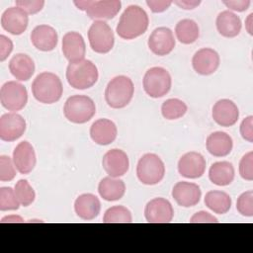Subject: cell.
<instances>
[{"instance_id": "cell-1", "label": "cell", "mask_w": 253, "mask_h": 253, "mask_svg": "<svg viewBox=\"0 0 253 253\" xmlns=\"http://www.w3.org/2000/svg\"><path fill=\"white\" fill-rule=\"evenodd\" d=\"M149 24L147 13L138 5H129L123 12L116 32L124 40H133L143 35Z\"/></svg>"}, {"instance_id": "cell-2", "label": "cell", "mask_w": 253, "mask_h": 253, "mask_svg": "<svg viewBox=\"0 0 253 253\" xmlns=\"http://www.w3.org/2000/svg\"><path fill=\"white\" fill-rule=\"evenodd\" d=\"M34 98L42 104H53L60 100L63 87L59 77L52 72H42L32 83Z\"/></svg>"}, {"instance_id": "cell-3", "label": "cell", "mask_w": 253, "mask_h": 253, "mask_svg": "<svg viewBox=\"0 0 253 253\" xmlns=\"http://www.w3.org/2000/svg\"><path fill=\"white\" fill-rule=\"evenodd\" d=\"M98 68L91 60L82 59L70 62L66 68V79L74 89L84 90L91 88L98 81Z\"/></svg>"}, {"instance_id": "cell-4", "label": "cell", "mask_w": 253, "mask_h": 253, "mask_svg": "<svg viewBox=\"0 0 253 253\" xmlns=\"http://www.w3.org/2000/svg\"><path fill=\"white\" fill-rule=\"evenodd\" d=\"M134 86L131 79L125 75H119L111 79L105 90V100L113 109L126 107L131 101Z\"/></svg>"}, {"instance_id": "cell-5", "label": "cell", "mask_w": 253, "mask_h": 253, "mask_svg": "<svg viewBox=\"0 0 253 253\" xmlns=\"http://www.w3.org/2000/svg\"><path fill=\"white\" fill-rule=\"evenodd\" d=\"M63 114L73 124H85L95 116L96 106L86 95H73L65 101Z\"/></svg>"}, {"instance_id": "cell-6", "label": "cell", "mask_w": 253, "mask_h": 253, "mask_svg": "<svg viewBox=\"0 0 253 253\" xmlns=\"http://www.w3.org/2000/svg\"><path fill=\"white\" fill-rule=\"evenodd\" d=\"M165 165L154 153L144 154L137 162L136 176L144 185H156L164 178Z\"/></svg>"}, {"instance_id": "cell-7", "label": "cell", "mask_w": 253, "mask_h": 253, "mask_svg": "<svg viewBox=\"0 0 253 253\" xmlns=\"http://www.w3.org/2000/svg\"><path fill=\"white\" fill-rule=\"evenodd\" d=\"M145 93L151 98H161L171 89L172 79L170 73L163 67L149 68L142 80Z\"/></svg>"}, {"instance_id": "cell-8", "label": "cell", "mask_w": 253, "mask_h": 253, "mask_svg": "<svg viewBox=\"0 0 253 253\" xmlns=\"http://www.w3.org/2000/svg\"><path fill=\"white\" fill-rule=\"evenodd\" d=\"M88 40L93 51L108 53L114 46L115 37L111 27L102 20H96L89 28Z\"/></svg>"}, {"instance_id": "cell-9", "label": "cell", "mask_w": 253, "mask_h": 253, "mask_svg": "<svg viewBox=\"0 0 253 253\" xmlns=\"http://www.w3.org/2000/svg\"><path fill=\"white\" fill-rule=\"evenodd\" d=\"M1 105L8 111L17 112L24 109L28 102L26 87L16 81L4 83L0 89Z\"/></svg>"}, {"instance_id": "cell-10", "label": "cell", "mask_w": 253, "mask_h": 253, "mask_svg": "<svg viewBox=\"0 0 253 253\" xmlns=\"http://www.w3.org/2000/svg\"><path fill=\"white\" fill-rule=\"evenodd\" d=\"M144 216L149 223H168L173 219L174 210L168 200L155 198L146 204Z\"/></svg>"}, {"instance_id": "cell-11", "label": "cell", "mask_w": 253, "mask_h": 253, "mask_svg": "<svg viewBox=\"0 0 253 253\" xmlns=\"http://www.w3.org/2000/svg\"><path fill=\"white\" fill-rule=\"evenodd\" d=\"M26 130L25 119L17 113H7L0 118V138L3 141H14Z\"/></svg>"}, {"instance_id": "cell-12", "label": "cell", "mask_w": 253, "mask_h": 253, "mask_svg": "<svg viewBox=\"0 0 253 253\" xmlns=\"http://www.w3.org/2000/svg\"><path fill=\"white\" fill-rule=\"evenodd\" d=\"M102 166L110 177L118 178L124 176L128 171V157L124 150L113 148L103 156Z\"/></svg>"}, {"instance_id": "cell-13", "label": "cell", "mask_w": 253, "mask_h": 253, "mask_svg": "<svg viewBox=\"0 0 253 253\" xmlns=\"http://www.w3.org/2000/svg\"><path fill=\"white\" fill-rule=\"evenodd\" d=\"M175 43L173 32L166 27L154 29L147 42L149 49L159 56L169 54L174 49Z\"/></svg>"}, {"instance_id": "cell-14", "label": "cell", "mask_w": 253, "mask_h": 253, "mask_svg": "<svg viewBox=\"0 0 253 253\" xmlns=\"http://www.w3.org/2000/svg\"><path fill=\"white\" fill-rule=\"evenodd\" d=\"M206 159L195 151H190L181 156L178 161V172L188 179H197L204 175L206 171Z\"/></svg>"}, {"instance_id": "cell-15", "label": "cell", "mask_w": 253, "mask_h": 253, "mask_svg": "<svg viewBox=\"0 0 253 253\" xmlns=\"http://www.w3.org/2000/svg\"><path fill=\"white\" fill-rule=\"evenodd\" d=\"M220 63L218 53L210 47H204L195 52L192 58L194 70L201 75H211L216 71Z\"/></svg>"}, {"instance_id": "cell-16", "label": "cell", "mask_w": 253, "mask_h": 253, "mask_svg": "<svg viewBox=\"0 0 253 253\" xmlns=\"http://www.w3.org/2000/svg\"><path fill=\"white\" fill-rule=\"evenodd\" d=\"M28 24V14L17 6L6 9L1 16L2 28L15 36L23 34L27 30Z\"/></svg>"}, {"instance_id": "cell-17", "label": "cell", "mask_w": 253, "mask_h": 253, "mask_svg": "<svg viewBox=\"0 0 253 253\" xmlns=\"http://www.w3.org/2000/svg\"><path fill=\"white\" fill-rule=\"evenodd\" d=\"M172 197L179 206L191 208L199 204L202 197V191L195 183L181 181L174 185L172 189Z\"/></svg>"}, {"instance_id": "cell-18", "label": "cell", "mask_w": 253, "mask_h": 253, "mask_svg": "<svg viewBox=\"0 0 253 253\" xmlns=\"http://www.w3.org/2000/svg\"><path fill=\"white\" fill-rule=\"evenodd\" d=\"M13 162L21 174H29L36 166L37 158L33 145L29 141H21L13 151Z\"/></svg>"}, {"instance_id": "cell-19", "label": "cell", "mask_w": 253, "mask_h": 253, "mask_svg": "<svg viewBox=\"0 0 253 253\" xmlns=\"http://www.w3.org/2000/svg\"><path fill=\"white\" fill-rule=\"evenodd\" d=\"M62 52L69 63L84 59L86 44L82 35L77 32L66 33L62 38Z\"/></svg>"}, {"instance_id": "cell-20", "label": "cell", "mask_w": 253, "mask_h": 253, "mask_svg": "<svg viewBox=\"0 0 253 253\" xmlns=\"http://www.w3.org/2000/svg\"><path fill=\"white\" fill-rule=\"evenodd\" d=\"M212 119L221 126H231L239 118V111L235 103L229 99L218 100L212 107Z\"/></svg>"}, {"instance_id": "cell-21", "label": "cell", "mask_w": 253, "mask_h": 253, "mask_svg": "<svg viewBox=\"0 0 253 253\" xmlns=\"http://www.w3.org/2000/svg\"><path fill=\"white\" fill-rule=\"evenodd\" d=\"M31 42L39 50L51 51L57 45L58 36L51 26L39 25L31 33Z\"/></svg>"}, {"instance_id": "cell-22", "label": "cell", "mask_w": 253, "mask_h": 253, "mask_svg": "<svg viewBox=\"0 0 253 253\" xmlns=\"http://www.w3.org/2000/svg\"><path fill=\"white\" fill-rule=\"evenodd\" d=\"M118 134L115 123L109 119H99L90 127L91 139L99 145L111 144Z\"/></svg>"}, {"instance_id": "cell-23", "label": "cell", "mask_w": 253, "mask_h": 253, "mask_svg": "<svg viewBox=\"0 0 253 253\" xmlns=\"http://www.w3.org/2000/svg\"><path fill=\"white\" fill-rule=\"evenodd\" d=\"M122 3L120 0H90L85 12L90 19H113L121 10Z\"/></svg>"}, {"instance_id": "cell-24", "label": "cell", "mask_w": 253, "mask_h": 253, "mask_svg": "<svg viewBox=\"0 0 253 253\" xmlns=\"http://www.w3.org/2000/svg\"><path fill=\"white\" fill-rule=\"evenodd\" d=\"M74 211L81 219L92 220L99 215L101 203L93 194H82L75 200Z\"/></svg>"}, {"instance_id": "cell-25", "label": "cell", "mask_w": 253, "mask_h": 253, "mask_svg": "<svg viewBox=\"0 0 253 253\" xmlns=\"http://www.w3.org/2000/svg\"><path fill=\"white\" fill-rule=\"evenodd\" d=\"M11 74L19 81H28L35 73V63L26 53H17L9 61Z\"/></svg>"}, {"instance_id": "cell-26", "label": "cell", "mask_w": 253, "mask_h": 253, "mask_svg": "<svg viewBox=\"0 0 253 253\" xmlns=\"http://www.w3.org/2000/svg\"><path fill=\"white\" fill-rule=\"evenodd\" d=\"M207 150L215 157L228 155L233 147V141L229 134L224 131H214L211 133L206 142Z\"/></svg>"}, {"instance_id": "cell-27", "label": "cell", "mask_w": 253, "mask_h": 253, "mask_svg": "<svg viewBox=\"0 0 253 253\" xmlns=\"http://www.w3.org/2000/svg\"><path fill=\"white\" fill-rule=\"evenodd\" d=\"M215 25L217 32L225 38L238 36L242 27L240 18L229 10L222 11L217 15Z\"/></svg>"}, {"instance_id": "cell-28", "label": "cell", "mask_w": 253, "mask_h": 253, "mask_svg": "<svg viewBox=\"0 0 253 253\" xmlns=\"http://www.w3.org/2000/svg\"><path fill=\"white\" fill-rule=\"evenodd\" d=\"M98 192L101 198L108 202L121 200L126 193V185L123 180L113 177L103 178L98 185Z\"/></svg>"}, {"instance_id": "cell-29", "label": "cell", "mask_w": 253, "mask_h": 253, "mask_svg": "<svg viewBox=\"0 0 253 253\" xmlns=\"http://www.w3.org/2000/svg\"><path fill=\"white\" fill-rule=\"evenodd\" d=\"M235 171L228 161H218L211 164L209 170L210 181L217 186H227L234 180Z\"/></svg>"}, {"instance_id": "cell-30", "label": "cell", "mask_w": 253, "mask_h": 253, "mask_svg": "<svg viewBox=\"0 0 253 253\" xmlns=\"http://www.w3.org/2000/svg\"><path fill=\"white\" fill-rule=\"evenodd\" d=\"M230 196L222 191H210L205 196V205L217 214L226 213L231 208Z\"/></svg>"}, {"instance_id": "cell-31", "label": "cell", "mask_w": 253, "mask_h": 253, "mask_svg": "<svg viewBox=\"0 0 253 253\" xmlns=\"http://www.w3.org/2000/svg\"><path fill=\"white\" fill-rule=\"evenodd\" d=\"M175 34L180 42L184 44H191L198 40L200 30L198 24L194 20L183 19L176 24Z\"/></svg>"}, {"instance_id": "cell-32", "label": "cell", "mask_w": 253, "mask_h": 253, "mask_svg": "<svg viewBox=\"0 0 253 253\" xmlns=\"http://www.w3.org/2000/svg\"><path fill=\"white\" fill-rule=\"evenodd\" d=\"M188 107L186 103L177 98H171L163 102L161 106V114L166 120H177L187 113Z\"/></svg>"}, {"instance_id": "cell-33", "label": "cell", "mask_w": 253, "mask_h": 253, "mask_svg": "<svg viewBox=\"0 0 253 253\" xmlns=\"http://www.w3.org/2000/svg\"><path fill=\"white\" fill-rule=\"evenodd\" d=\"M132 216L128 209L124 206H114L109 208L103 216V222L105 223H130Z\"/></svg>"}, {"instance_id": "cell-34", "label": "cell", "mask_w": 253, "mask_h": 253, "mask_svg": "<svg viewBox=\"0 0 253 253\" xmlns=\"http://www.w3.org/2000/svg\"><path fill=\"white\" fill-rule=\"evenodd\" d=\"M14 191L20 205L23 207L32 205L36 199V193L34 189L25 179H21L16 183Z\"/></svg>"}, {"instance_id": "cell-35", "label": "cell", "mask_w": 253, "mask_h": 253, "mask_svg": "<svg viewBox=\"0 0 253 253\" xmlns=\"http://www.w3.org/2000/svg\"><path fill=\"white\" fill-rule=\"evenodd\" d=\"M20 206L15 191L11 187L0 188V211H16Z\"/></svg>"}, {"instance_id": "cell-36", "label": "cell", "mask_w": 253, "mask_h": 253, "mask_svg": "<svg viewBox=\"0 0 253 253\" xmlns=\"http://www.w3.org/2000/svg\"><path fill=\"white\" fill-rule=\"evenodd\" d=\"M237 211L243 215L251 217L253 216V191L249 190L242 193L236 202Z\"/></svg>"}, {"instance_id": "cell-37", "label": "cell", "mask_w": 253, "mask_h": 253, "mask_svg": "<svg viewBox=\"0 0 253 253\" xmlns=\"http://www.w3.org/2000/svg\"><path fill=\"white\" fill-rule=\"evenodd\" d=\"M16 176V167L13 160L7 155L0 156V181L9 182Z\"/></svg>"}, {"instance_id": "cell-38", "label": "cell", "mask_w": 253, "mask_h": 253, "mask_svg": "<svg viewBox=\"0 0 253 253\" xmlns=\"http://www.w3.org/2000/svg\"><path fill=\"white\" fill-rule=\"evenodd\" d=\"M239 174L246 181L253 180V152L249 151L242 156L239 162Z\"/></svg>"}, {"instance_id": "cell-39", "label": "cell", "mask_w": 253, "mask_h": 253, "mask_svg": "<svg viewBox=\"0 0 253 253\" xmlns=\"http://www.w3.org/2000/svg\"><path fill=\"white\" fill-rule=\"evenodd\" d=\"M16 6L23 9L27 14H37L44 6L43 0H18L15 2Z\"/></svg>"}, {"instance_id": "cell-40", "label": "cell", "mask_w": 253, "mask_h": 253, "mask_svg": "<svg viewBox=\"0 0 253 253\" xmlns=\"http://www.w3.org/2000/svg\"><path fill=\"white\" fill-rule=\"evenodd\" d=\"M240 134L243 139L248 142H253V117L248 116L240 125Z\"/></svg>"}, {"instance_id": "cell-41", "label": "cell", "mask_w": 253, "mask_h": 253, "mask_svg": "<svg viewBox=\"0 0 253 253\" xmlns=\"http://www.w3.org/2000/svg\"><path fill=\"white\" fill-rule=\"evenodd\" d=\"M13 50L12 41L4 36L0 35V61H4Z\"/></svg>"}, {"instance_id": "cell-42", "label": "cell", "mask_w": 253, "mask_h": 253, "mask_svg": "<svg viewBox=\"0 0 253 253\" xmlns=\"http://www.w3.org/2000/svg\"><path fill=\"white\" fill-rule=\"evenodd\" d=\"M190 222H191V223H201V222L216 223V222H218V221H217V218L214 217V216H213L212 214H211L210 212L205 211H201L196 212V213L191 217Z\"/></svg>"}, {"instance_id": "cell-43", "label": "cell", "mask_w": 253, "mask_h": 253, "mask_svg": "<svg viewBox=\"0 0 253 253\" xmlns=\"http://www.w3.org/2000/svg\"><path fill=\"white\" fill-rule=\"evenodd\" d=\"M146 4L153 13H161L170 7V5L172 4V1H169V0H158V1L157 0H147Z\"/></svg>"}, {"instance_id": "cell-44", "label": "cell", "mask_w": 253, "mask_h": 253, "mask_svg": "<svg viewBox=\"0 0 253 253\" xmlns=\"http://www.w3.org/2000/svg\"><path fill=\"white\" fill-rule=\"evenodd\" d=\"M228 9L237 11V12H243L246 11L250 6L249 0H234V1H223L222 2Z\"/></svg>"}, {"instance_id": "cell-45", "label": "cell", "mask_w": 253, "mask_h": 253, "mask_svg": "<svg viewBox=\"0 0 253 253\" xmlns=\"http://www.w3.org/2000/svg\"><path fill=\"white\" fill-rule=\"evenodd\" d=\"M174 4H176L177 6H179L182 9L185 10H192L194 8H196L197 6H199L201 4L200 0H180V1H174Z\"/></svg>"}, {"instance_id": "cell-46", "label": "cell", "mask_w": 253, "mask_h": 253, "mask_svg": "<svg viewBox=\"0 0 253 253\" xmlns=\"http://www.w3.org/2000/svg\"><path fill=\"white\" fill-rule=\"evenodd\" d=\"M1 223H5V222H24V219L19 216V215H15V214H12V215H7V216H4L1 221Z\"/></svg>"}, {"instance_id": "cell-47", "label": "cell", "mask_w": 253, "mask_h": 253, "mask_svg": "<svg viewBox=\"0 0 253 253\" xmlns=\"http://www.w3.org/2000/svg\"><path fill=\"white\" fill-rule=\"evenodd\" d=\"M252 16H253V14L251 13V14H249V16H248V18L246 19V21H245V27H246V30H247V32L250 34V35H253V33H252Z\"/></svg>"}, {"instance_id": "cell-48", "label": "cell", "mask_w": 253, "mask_h": 253, "mask_svg": "<svg viewBox=\"0 0 253 253\" xmlns=\"http://www.w3.org/2000/svg\"><path fill=\"white\" fill-rule=\"evenodd\" d=\"M89 1L90 0H87V1H74V4L76 5V7L80 10H86L87 6L89 5Z\"/></svg>"}]
</instances>
